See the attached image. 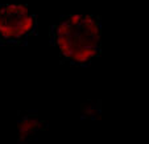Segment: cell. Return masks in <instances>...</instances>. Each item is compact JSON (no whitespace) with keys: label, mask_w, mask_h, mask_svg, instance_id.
<instances>
[{"label":"cell","mask_w":149,"mask_h":144,"mask_svg":"<svg viewBox=\"0 0 149 144\" xmlns=\"http://www.w3.org/2000/svg\"><path fill=\"white\" fill-rule=\"evenodd\" d=\"M37 17L25 4L0 6V45H20L36 32Z\"/></svg>","instance_id":"cell-1"},{"label":"cell","mask_w":149,"mask_h":144,"mask_svg":"<svg viewBox=\"0 0 149 144\" xmlns=\"http://www.w3.org/2000/svg\"><path fill=\"white\" fill-rule=\"evenodd\" d=\"M44 122L38 119L34 115H25L21 119H19L17 123V131H19V143H24V141L29 140L37 131L41 130V124Z\"/></svg>","instance_id":"cell-2"}]
</instances>
